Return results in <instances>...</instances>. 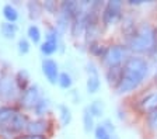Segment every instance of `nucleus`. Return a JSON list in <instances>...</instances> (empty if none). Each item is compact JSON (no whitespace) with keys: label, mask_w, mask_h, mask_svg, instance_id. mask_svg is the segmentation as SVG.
Returning <instances> with one entry per match:
<instances>
[{"label":"nucleus","mask_w":157,"mask_h":139,"mask_svg":"<svg viewBox=\"0 0 157 139\" xmlns=\"http://www.w3.org/2000/svg\"><path fill=\"white\" fill-rule=\"evenodd\" d=\"M94 135H95V139H111L112 138L111 132L102 124H98L94 128Z\"/></svg>","instance_id":"obj_23"},{"label":"nucleus","mask_w":157,"mask_h":139,"mask_svg":"<svg viewBox=\"0 0 157 139\" xmlns=\"http://www.w3.org/2000/svg\"><path fill=\"white\" fill-rule=\"evenodd\" d=\"M17 113L18 111L14 107H0V135H7V129L11 124V119Z\"/></svg>","instance_id":"obj_10"},{"label":"nucleus","mask_w":157,"mask_h":139,"mask_svg":"<svg viewBox=\"0 0 157 139\" xmlns=\"http://www.w3.org/2000/svg\"><path fill=\"white\" fill-rule=\"evenodd\" d=\"M42 73L51 84H56V83H58V79H59V75H60V73H59L58 63L53 59L46 58V59L42 60Z\"/></svg>","instance_id":"obj_9"},{"label":"nucleus","mask_w":157,"mask_h":139,"mask_svg":"<svg viewBox=\"0 0 157 139\" xmlns=\"http://www.w3.org/2000/svg\"><path fill=\"white\" fill-rule=\"evenodd\" d=\"M17 25L14 23H3L2 25H0V31H2V34L4 35V38H7V40H13L14 37H16L17 34Z\"/></svg>","instance_id":"obj_15"},{"label":"nucleus","mask_w":157,"mask_h":139,"mask_svg":"<svg viewBox=\"0 0 157 139\" xmlns=\"http://www.w3.org/2000/svg\"><path fill=\"white\" fill-rule=\"evenodd\" d=\"M83 125H84V131L86 132H90L95 128L94 126V117L90 114L88 108L86 107L84 111H83Z\"/></svg>","instance_id":"obj_19"},{"label":"nucleus","mask_w":157,"mask_h":139,"mask_svg":"<svg viewBox=\"0 0 157 139\" xmlns=\"http://www.w3.org/2000/svg\"><path fill=\"white\" fill-rule=\"evenodd\" d=\"M137 110L142 114L150 115V114L157 111V89L151 90L150 93H147L144 96H142L137 101Z\"/></svg>","instance_id":"obj_6"},{"label":"nucleus","mask_w":157,"mask_h":139,"mask_svg":"<svg viewBox=\"0 0 157 139\" xmlns=\"http://www.w3.org/2000/svg\"><path fill=\"white\" fill-rule=\"evenodd\" d=\"M16 80L11 76H4L0 79V97L3 100H11L16 96Z\"/></svg>","instance_id":"obj_11"},{"label":"nucleus","mask_w":157,"mask_h":139,"mask_svg":"<svg viewBox=\"0 0 157 139\" xmlns=\"http://www.w3.org/2000/svg\"><path fill=\"white\" fill-rule=\"evenodd\" d=\"M128 49L126 45H111L107 46V49L104 52V56H102V62L108 69H115V68H121L125 63V60L128 59Z\"/></svg>","instance_id":"obj_3"},{"label":"nucleus","mask_w":157,"mask_h":139,"mask_svg":"<svg viewBox=\"0 0 157 139\" xmlns=\"http://www.w3.org/2000/svg\"><path fill=\"white\" fill-rule=\"evenodd\" d=\"M18 52L21 55H25V53L29 52V42L25 40V38H21L18 41Z\"/></svg>","instance_id":"obj_25"},{"label":"nucleus","mask_w":157,"mask_h":139,"mask_svg":"<svg viewBox=\"0 0 157 139\" xmlns=\"http://www.w3.org/2000/svg\"><path fill=\"white\" fill-rule=\"evenodd\" d=\"M27 35H28L29 41L34 44H38L39 41H41V31H39V28L36 25H29L28 27V31H27Z\"/></svg>","instance_id":"obj_24"},{"label":"nucleus","mask_w":157,"mask_h":139,"mask_svg":"<svg viewBox=\"0 0 157 139\" xmlns=\"http://www.w3.org/2000/svg\"><path fill=\"white\" fill-rule=\"evenodd\" d=\"M156 79H157V72H156Z\"/></svg>","instance_id":"obj_30"},{"label":"nucleus","mask_w":157,"mask_h":139,"mask_svg":"<svg viewBox=\"0 0 157 139\" xmlns=\"http://www.w3.org/2000/svg\"><path fill=\"white\" fill-rule=\"evenodd\" d=\"M122 16V2L119 0H109L107 2L101 11V21L105 27L114 25L119 21Z\"/></svg>","instance_id":"obj_4"},{"label":"nucleus","mask_w":157,"mask_h":139,"mask_svg":"<svg viewBox=\"0 0 157 139\" xmlns=\"http://www.w3.org/2000/svg\"><path fill=\"white\" fill-rule=\"evenodd\" d=\"M16 86L18 90H21V91H24L25 89H28V80H29V76H28V72L27 70H20L18 73H17L16 76Z\"/></svg>","instance_id":"obj_14"},{"label":"nucleus","mask_w":157,"mask_h":139,"mask_svg":"<svg viewBox=\"0 0 157 139\" xmlns=\"http://www.w3.org/2000/svg\"><path fill=\"white\" fill-rule=\"evenodd\" d=\"M28 11H29V17H31L33 20H36V18L41 16L42 6H41L38 2H29L28 3Z\"/></svg>","instance_id":"obj_22"},{"label":"nucleus","mask_w":157,"mask_h":139,"mask_svg":"<svg viewBox=\"0 0 157 139\" xmlns=\"http://www.w3.org/2000/svg\"><path fill=\"white\" fill-rule=\"evenodd\" d=\"M149 73V63L142 56H129L121 66V77L118 82L117 93L126 94L136 90L144 82Z\"/></svg>","instance_id":"obj_1"},{"label":"nucleus","mask_w":157,"mask_h":139,"mask_svg":"<svg viewBox=\"0 0 157 139\" xmlns=\"http://www.w3.org/2000/svg\"><path fill=\"white\" fill-rule=\"evenodd\" d=\"M3 16L7 20V23H16L17 18H18V11L11 4H6L3 7Z\"/></svg>","instance_id":"obj_17"},{"label":"nucleus","mask_w":157,"mask_h":139,"mask_svg":"<svg viewBox=\"0 0 157 139\" xmlns=\"http://www.w3.org/2000/svg\"><path fill=\"white\" fill-rule=\"evenodd\" d=\"M41 97V90L36 84H31L28 86V89H25L24 91H21V97H20V106L25 110H34V107L36 106Z\"/></svg>","instance_id":"obj_5"},{"label":"nucleus","mask_w":157,"mask_h":139,"mask_svg":"<svg viewBox=\"0 0 157 139\" xmlns=\"http://www.w3.org/2000/svg\"><path fill=\"white\" fill-rule=\"evenodd\" d=\"M59 110H60V121H62V125L66 126L70 124L72 121V113H70V108L67 106H59Z\"/></svg>","instance_id":"obj_21"},{"label":"nucleus","mask_w":157,"mask_h":139,"mask_svg":"<svg viewBox=\"0 0 157 139\" xmlns=\"http://www.w3.org/2000/svg\"><path fill=\"white\" fill-rule=\"evenodd\" d=\"M154 51L157 52V28H154Z\"/></svg>","instance_id":"obj_29"},{"label":"nucleus","mask_w":157,"mask_h":139,"mask_svg":"<svg viewBox=\"0 0 157 139\" xmlns=\"http://www.w3.org/2000/svg\"><path fill=\"white\" fill-rule=\"evenodd\" d=\"M58 84H59L60 87H62V89H65V90L70 89V87H72V84H73L72 76H70V75H69L67 72H62L60 75H59Z\"/></svg>","instance_id":"obj_20"},{"label":"nucleus","mask_w":157,"mask_h":139,"mask_svg":"<svg viewBox=\"0 0 157 139\" xmlns=\"http://www.w3.org/2000/svg\"><path fill=\"white\" fill-rule=\"evenodd\" d=\"M144 0H129V4L132 6H139V4H143Z\"/></svg>","instance_id":"obj_28"},{"label":"nucleus","mask_w":157,"mask_h":139,"mask_svg":"<svg viewBox=\"0 0 157 139\" xmlns=\"http://www.w3.org/2000/svg\"><path fill=\"white\" fill-rule=\"evenodd\" d=\"M128 49L135 53H146L154 49V28L150 24L140 23L128 35Z\"/></svg>","instance_id":"obj_2"},{"label":"nucleus","mask_w":157,"mask_h":139,"mask_svg":"<svg viewBox=\"0 0 157 139\" xmlns=\"http://www.w3.org/2000/svg\"><path fill=\"white\" fill-rule=\"evenodd\" d=\"M87 108L94 118H100V117H102V114H104V104H102L101 100H95V101H93Z\"/></svg>","instance_id":"obj_16"},{"label":"nucleus","mask_w":157,"mask_h":139,"mask_svg":"<svg viewBox=\"0 0 157 139\" xmlns=\"http://www.w3.org/2000/svg\"><path fill=\"white\" fill-rule=\"evenodd\" d=\"M28 125V118H27L25 114L23 113H17L14 115V118L11 119V124H10L9 129H7V135H13V133H20L21 131L27 128Z\"/></svg>","instance_id":"obj_12"},{"label":"nucleus","mask_w":157,"mask_h":139,"mask_svg":"<svg viewBox=\"0 0 157 139\" xmlns=\"http://www.w3.org/2000/svg\"><path fill=\"white\" fill-rule=\"evenodd\" d=\"M58 51V30L49 28L46 33V41L41 45V52L46 56H51Z\"/></svg>","instance_id":"obj_8"},{"label":"nucleus","mask_w":157,"mask_h":139,"mask_svg":"<svg viewBox=\"0 0 157 139\" xmlns=\"http://www.w3.org/2000/svg\"><path fill=\"white\" fill-rule=\"evenodd\" d=\"M44 7H45V10L51 11V13L56 11V3L55 2H45V3H44Z\"/></svg>","instance_id":"obj_27"},{"label":"nucleus","mask_w":157,"mask_h":139,"mask_svg":"<svg viewBox=\"0 0 157 139\" xmlns=\"http://www.w3.org/2000/svg\"><path fill=\"white\" fill-rule=\"evenodd\" d=\"M49 107H51L49 100L48 98H41L38 103H36V106L34 107V113H35L38 117H42V115H45V114H48Z\"/></svg>","instance_id":"obj_18"},{"label":"nucleus","mask_w":157,"mask_h":139,"mask_svg":"<svg viewBox=\"0 0 157 139\" xmlns=\"http://www.w3.org/2000/svg\"><path fill=\"white\" fill-rule=\"evenodd\" d=\"M87 83H86V87H87V91L90 94H94L100 90V86H101V80H100V75H98V70L95 68V65L93 62L87 63Z\"/></svg>","instance_id":"obj_7"},{"label":"nucleus","mask_w":157,"mask_h":139,"mask_svg":"<svg viewBox=\"0 0 157 139\" xmlns=\"http://www.w3.org/2000/svg\"><path fill=\"white\" fill-rule=\"evenodd\" d=\"M14 139H46V136H42V135H31V133H21V135L16 136Z\"/></svg>","instance_id":"obj_26"},{"label":"nucleus","mask_w":157,"mask_h":139,"mask_svg":"<svg viewBox=\"0 0 157 139\" xmlns=\"http://www.w3.org/2000/svg\"><path fill=\"white\" fill-rule=\"evenodd\" d=\"M48 121L44 118H38L34 119V121H28V125H27L25 131L27 133H31V135H42L45 136L46 131H48Z\"/></svg>","instance_id":"obj_13"}]
</instances>
